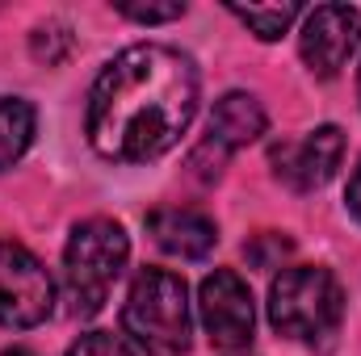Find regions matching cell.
<instances>
[{
	"mask_svg": "<svg viewBox=\"0 0 361 356\" xmlns=\"http://www.w3.org/2000/svg\"><path fill=\"white\" fill-rule=\"evenodd\" d=\"M197 113V68L164 42L126 46L89 92V143L114 164L173 151Z\"/></svg>",
	"mask_w": 361,
	"mask_h": 356,
	"instance_id": "1",
	"label": "cell"
},
{
	"mask_svg": "<svg viewBox=\"0 0 361 356\" xmlns=\"http://www.w3.org/2000/svg\"><path fill=\"white\" fill-rule=\"evenodd\" d=\"M122 327L147 356H185L189 336H193L185 281L169 268H143L130 281V293L122 306Z\"/></svg>",
	"mask_w": 361,
	"mask_h": 356,
	"instance_id": "2",
	"label": "cell"
},
{
	"mask_svg": "<svg viewBox=\"0 0 361 356\" xmlns=\"http://www.w3.org/2000/svg\"><path fill=\"white\" fill-rule=\"evenodd\" d=\"M345 314V293L341 281L319 265H294L286 268L269 289V323L302 344L328 340L341 327Z\"/></svg>",
	"mask_w": 361,
	"mask_h": 356,
	"instance_id": "3",
	"label": "cell"
},
{
	"mask_svg": "<svg viewBox=\"0 0 361 356\" xmlns=\"http://www.w3.org/2000/svg\"><path fill=\"white\" fill-rule=\"evenodd\" d=\"M130 260L126 231L109 218H89L72 231L63 248V276H68V298L76 314H97L118 285L122 268Z\"/></svg>",
	"mask_w": 361,
	"mask_h": 356,
	"instance_id": "4",
	"label": "cell"
},
{
	"mask_svg": "<svg viewBox=\"0 0 361 356\" xmlns=\"http://www.w3.org/2000/svg\"><path fill=\"white\" fill-rule=\"evenodd\" d=\"M55 306V281L34 252L0 239V327H38Z\"/></svg>",
	"mask_w": 361,
	"mask_h": 356,
	"instance_id": "5",
	"label": "cell"
},
{
	"mask_svg": "<svg viewBox=\"0 0 361 356\" xmlns=\"http://www.w3.org/2000/svg\"><path fill=\"white\" fill-rule=\"evenodd\" d=\"M197 310H202V327H206V336H210L214 348L235 352V348L252 344L257 306H252V293H248V285H244L240 272L214 268L202 281V289H197Z\"/></svg>",
	"mask_w": 361,
	"mask_h": 356,
	"instance_id": "6",
	"label": "cell"
},
{
	"mask_svg": "<svg viewBox=\"0 0 361 356\" xmlns=\"http://www.w3.org/2000/svg\"><path fill=\"white\" fill-rule=\"evenodd\" d=\"M361 46V13L353 4H319L298 30V55L315 76H336Z\"/></svg>",
	"mask_w": 361,
	"mask_h": 356,
	"instance_id": "7",
	"label": "cell"
},
{
	"mask_svg": "<svg viewBox=\"0 0 361 356\" xmlns=\"http://www.w3.org/2000/svg\"><path fill=\"white\" fill-rule=\"evenodd\" d=\"M345 160V134L341 126H315L311 134H302L298 143H281L273 147V172L286 180L290 189L307 193V189H319L336 177Z\"/></svg>",
	"mask_w": 361,
	"mask_h": 356,
	"instance_id": "8",
	"label": "cell"
},
{
	"mask_svg": "<svg viewBox=\"0 0 361 356\" xmlns=\"http://www.w3.org/2000/svg\"><path fill=\"white\" fill-rule=\"evenodd\" d=\"M147 231H152V239H156L160 252L180 256V260H202V256H210V248L219 243L214 222H210L202 210H189V205L152 210V214H147Z\"/></svg>",
	"mask_w": 361,
	"mask_h": 356,
	"instance_id": "9",
	"label": "cell"
},
{
	"mask_svg": "<svg viewBox=\"0 0 361 356\" xmlns=\"http://www.w3.org/2000/svg\"><path fill=\"white\" fill-rule=\"evenodd\" d=\"M265 109L252 92H227L214 113H210V139L223 147V151H235V147H248L265 134Z\"/></svg>",
	"mask_w": 361,
	"mask_h": 356,
	"instance_id": "10",
	"label": "cell"
},
{
	"mask_svg": "<svg viewBox=\"0 0 361 356\" xmlns=\"http://www.w3.org/2000/svg\"><path fill=\"white\" fill-rule=\"evenodd\" d=\"M34 130H38L34 105L21 101V96H0V172L13 168V164L30 151Z\"/></svg>",
	"mask_w": 361,
	"mask_h": 356,
	"instance_id": "11",
	"label": "cell"
},
{
	"mask_svg": "<svg viewBox=\"0 0 361 356\" xmlns=\"http://www.w3.org/2000/svg\"><path fill=\"white\" fill-rule=\"evenodd\" d=\"M227 8H231L261 42H277V38L298 21V13H302L294 0H286V4H227Z\"/></svg>",
	"mask_w": 361,
	"mask_h": 356,
	"instance_id": "12",
	"label": "cell"
},
{
	"mask_svg": "<svg viewBox=\"0 0 361 356\" xmlns=\"http://www.w3.org/2000/svg\"><path fill=\"white\" fill-rule=\"evenodd\" d=\"M118 13L130 17V21H143V25H160V21H177L180 13H185V4L180 0H169V4H135V0H122Z\"/></svg>",
	"mask_w": 361,
	"mask_h": 356,
	"instance_id": "13",
	"label": "cell"
},
{
	"mask_svg": "<svg viewBox=\"0 0 361 356\" xmlns=\"http://www.w3.org/2000/svg\"><path fill=\"white\" fill-rule=\"evenodd\" d=\"M68 356H135V352L118 336H109V331H89V336H80L68 348Z\"/></svg>",
	"mask_w": 361,
	"mask_h": 356,
	"instance_id": "14",
	"label": "cell"
},
{
	"mask_svg": "<svg viewBox=\"0 0 361 356\" xmlns=\"http://www.w3.org/2000/svg\"><path fill=\"white\" fill-rule=\"evenodd\" d=\"M349 210L361 222V160H357V168H353V177H349Z\"/></svg>",
	"mask_w": 361,
	"mask_h": 356,
	"instance_id": "15",
	"label": "cell"
},
{
	"mask_svg": "<svg viewBox=\"0 0 361 356\" xmlns=\"http://www.w3.org/2000/svg\"><path fill=\"white\" fill-rule=\"evenodd\" d=\"M0 356H34L30 348H13V352H0Z\"/></svg>",
	"mask_w": 361,
	"mask_h": 356,
	"instance_id": "16",
	"label": "cell"
},
{
	"mask_svg": "<svg viewBox=\"0 0 361 356\" xmlns=\"http://www.w3.org/2000/svg\"><path fill=\"white\" fill-rule=\"evenodd\" d=\"M357 101H361V68H357Z\"/></svg>",
	"mask_w": 361,
	"mask_h": 356,
	"instance_id": "17",
	"label": "cell"
}]
</instances>
